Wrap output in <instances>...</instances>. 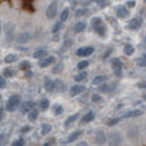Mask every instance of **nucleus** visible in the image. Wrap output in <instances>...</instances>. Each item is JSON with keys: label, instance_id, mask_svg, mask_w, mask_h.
Wrapping results in <instances>:
<instances>
[{"label": "nucleus", "instance_id": "39", "mask_svg": "<svg viewBox=\"0 0 146 146\" xmlns=\"http://www.w3.org/2000/svg\"><path fill=\"white\" fill-rule=\"evenodd\" d=\"M12 146H25V140H23L22 138L15 139L13 143H12Z\"/></svg>", "mask_w": 146, "mask_h": 146}, {"label": "nucleus", "instance_id": "31", "mask_svg": "<svg viewBox=\"0 0 146 146\" xmlns=\"http://www.w3.org/2000/svg\"><path fill=\"white\" fill-rule=\"evenodd\" d=\"M135 62L139 68H145L146 67V58L145 57H137L135 60Z\"/></svg>", "mask_w": 146, "mask_h": 146}, {"label": "nucleus", "instance_id": "22", "mask_svg": "<svg viewBox=\"0 0 146 146\" xmlns=\"http://www.w3.org/2000/svg\"><path fill=\"white\" fill-rule=\"evenodd\" d=\"M14 75H15V70L13 68H5L3 70V76L4 77L9 78V77H13Z\"/></svg>", "mask_w": 146, "mask_h": 146}, {"label": "nucleus", "instance_id": "41", "mask_svg": "<svg viewBox=\"0 0 146 146\" xmlns=\"http://www.w3.org/2000/svg\"><path fill=\"white\" fill-rule=\"evenodd\" d=\"M119 120H120V118H112V119H110V120H109L108 125H109V126L116 125V124H118V123H119Z\"/></svg>", "mask_w": 146, "mask_h": 146}, {"label": "nucleus", "instance_id": "11", "mask_svg": "<svg viewBox=\"0 0 146 146\" xmlns=\"http://www.w3.org/2000/svg\"><path fill=\"white\" fill-rule=\"evenodd\" d=\"M139 27H140V21L138 19L130 20V22L127 23V26H126V28L130 29V31H137V29H139Z\"/></svg>", "mask_w": 146, "mask_h": 146}, {"label": "nucleus", "instance_id": "50", "mask_svg": "<svg viewBox=\"0 0 146 146\" xmlns=\"http://www.w3.org/2000/svg\"><path fill=\"white\" fill-rule=\"evenodd\" d=\"M76 146H89V144L87 141H78L76 144Z\"/></svg>", "mask_w": 146, "mask_h": 146}, {"label": "nucleus", "instance_id": "40", "mask_svg": "<svg viewBox=\"0 0 146 146\" xmlns=\"http://www.w3.org/2000/svg\"><path fill=\"white\" fill-rule=\"evenodd\" d=\"M87 8H80V9H77L76 12H75V15L76 17H82V15H84V14H87Z\"/></svg>", "mask_w": 146, "mask_h": 146}, {"label": "nucleus", "instance_id": "7", "mask_svg": "<svg viewBox=\"0 0 146 146\" xmlns=\"http://www.w3.org/2000/svg\"><path fill=\"white\" fill-rule=\"evenodd\" d=\"M94 53V48L92 47H81L76 50V55L80 57H86L90 56Z\"/></svg>", "mask_w": 146, "mask_h": 146}, {"label": "nucleus", "instance_id": "43", "mask_svg": "<svg viewBox=\"0 0 146 146\" xmlns=\"http://www.w3.org/2000/svg\"><path fill=\"white\" fill-rule=\"evenodd\" d=\"M6 87V80H5V77L1 75V77H0V88H5Z\"/></svg>", "mask_w": 146, "mask_h": 146}, {"label": "nucleus", "instance_id": "21", "mask_svg": "<svg viewBox=\"0 0 146 146\" xmlns=\"http://www.w3.org/2000/svg\"><path fill=\"white\" fill-rule=\"evenodd\" d=\"M38 115H39V110H36V109H32V110L28 112L27 115V118L29 121H35L36 118H38Z\"/></svg>", "mask_w": 146, "mask_h": 146}, {"label": "nucleus", "instance_id": "12", "mask_svg": "<svg viewBox=\"0 0 146 146\" xmlns=\"http://www.w3.org/2000/svg\"><path fill=\"white\" fill-rule=\"evenodd\" d=\"M29 38H31L29 33H27V32L21 33V34L18 36V38H17V42H18L19 44H23V43H26V42L29 41Z\"/></svg>", "mask_w": 146, "mask_h": 146}, {"label": "nucleus", "instance_id": "42", "mask_svg": "<svg viewBox=\"0 0 146 146\" xmlns=\"http://www.w3.org/2000/svg\"><path fill=\"white\" fill-rule=\"evenodd\" d=\"M61 27H62V21H60V22H57L56 25L54 26V28H53V33H56V32H58L60 29H61Z\"/></svg>", "mask_w": 146, "mask_h": 146}, {"label": "nucleus", "instance_id": "8", "mask_svg": "<svg viewBox=\"0 0 146 146\" xmlns=\"http://www.w3.org/2000/svg\"><path fill=\"white\" fill-rule=\"evenodd\" d=\"M84 90H86V87H84V86H81V84H76V86H72V87L70 88L69 94H70L71 97H75V96H78L80 94H82Z\"/></svg>", "mask_w": 146, "mask_h": 146}, {"label": "nucleus", "instance_id": "1", "mask_svg": "<svg viewBox=\"0 0 146 146\" xmlns=\"http://www.w3.org/2000/svg\"><path fill=\"white\" fill-rule=\"evenodd\" d=\"M20 103H21V97L19 95H12L6 103V110L9 112H14L19 108Z\"/></svg>", "mask_w": 146, "mask_h": 146}, {"label": "nucleus", "instance_id": "3", "mask_svg": "<svg viewBox=\"0 0 146 146\" xmlns=\"http://www.w3.org/2000/svg\"><path fill=\"white\" fill-rule=\"evenodd\" d=\"M14 31H15V28H14L13 23H11V22L5 23V26H4V33H5L6 41L8 43L12 42V41H13V39H14Z\"/></svg>", "mask_w": 146, "mask_h": 146}, {"label": "nucleus", "instance_id": "46", "mask_svg": "<svg viewBox=\"0 0 146 146\" xmlns=\"http://www.w3.org/2000/svg\"><path fill=\"white\" fill-rule=\"evenodd\" d=\"M111 52H112V48H109V49L103 54V58L105 60L106 57H109V55H110V53H111Z\"/></svg>", "mask_w": 146, "mask_h": 146}, {"label": "nucleus", "instance_id": "20", "mask_svg": "<svg viewBox=\"0 0 146 146\" xmlns=\"http://www.w3.org/2000/svg\"><path fill=\"white\" fill-rule=\"evenodd\" d=\"M77 118H78V112H77V113H74V115H71V116H69V117L66 119V121H64V126L67 127V126L71 125L72 123H74V121L77 120Z\"/></svg>", "mask_w": 146, "mask_h": 146}, {"label": "nucleus", "instance_id": "48", "mask_svg": "<svg viewBox=\"0 0 146 146\" xmlns=\"http://www.w3.org/2000/svg\"><path fill=\"white\" fill-rule=\"evenodd\" d=\"M126 5L129 7H135L136 6V1H133V0H129V1L126 3Z\"/></svg>", "mask_w": 146, "mask_h": 146}, {"label": "nucleus", "instance_id": "47", "mask_svg": "<svg viewBox=\"0 0 146 146\" xmlns=\"http://www.w3.org/2000/svg\"><path fill=\"white\" fill-rule=\"evenodd\" d=\"M101 86H102V84H101ZM98 90H100V91H108V90H109L108 84H104V83H103V86H102V87H100V88H98Z\"/></svg>", "mask_w": 146, "mask_h": 146}, {"label": "nucleus", "instance_id": "15", "mask_svg": "<svg viewBox=\"0 0 146 146\" xmlns=\"http://www.w3.org/2000/svg\"><path fill=\"white\" fill-rule=\"evenodd\" d=\"M143 115V111L141 110H138V109H136V110H131L129 112H126L123 117L124 118H135V117H139Z\"/></svg>", "mask_w": 146, "mask_h": 146}, {"label": "nucleus", "instance_id": "23", "mask_svg": "<svg viewBox=\"0 0 146 146\" xmlns=\"http://www.w3.org/2000/svg\"><path fill=\"white\" fill-rule=\"evenodd\" d=\"M49 108V100H47V98H42L39 103V109L41 111H46L47 109Z\"/></svg>", "mask_w": 146, "mask_h": 146}, {"label": "nucleus", "instance_id": "4", "mask_svg": "<svg viewBox=\"0 0 146 146\" xmlns=\"http://www.w3.org/2000/svg\"><path fill=\"white\" fill-rule=\"evenodd\" d=\"M112 69H113V72L117 77H120L123 75V62H121L118 57H115L112 60Z\"/></svg>", "mask_w": 146, "mask_h": 146}, {"label": "nucleus", "instance_id": "2", "mask_svg": "<svg viewBox=\"0 0 146 146\" xmlns=\"http://www.w3.org/2000/svg\"><path fill=\"white\" fill-rule=\"evenodd\" d=\"M121 141H123V138H121L120 133L118 131H112L109 135V138H108L109 146H120Z\"/></svg>", "mask_w": 146, "mask_h": 146}, {"label": "nucleus", "instance_id": "18", "mask_svg": "<svg viewBox=\"0 0 146 146\" xmlns=\"http://www.w3.org/2000/svg\"><path fill=\"white\" fill-rule=\"evenodd\" d=\"M95 117H96L95 112H92V111H89V112H87L86 115H84V117L82 118V123H83V124L90 123V121H92V120L95 119Z\"/></svg>", "mask_w": 146, "mask_h": 146}, {"label": "nucleus", "instance_id": "45", "mask_svg": "<svg viewBox=\"0 0 146 146\" xmlns=\"http://www.w3.org/2000/svg\"><path fill=\"white\" fill-rule=\"evenodd\" d=\"M28 131H31V126H22L20 129V132H22V133H26Z\"/></svg>", "mask_w": 146, "mask_h": 146}, {"label": "nucleus", "instance_id": "13", "mask_svg": "<svg viewBox=\"0 0 146 146\" xmlns=\"http://www.w3.org/2000/svg\"><path fill=\"white\" fill-rule=\"evenodd\" d=\"M55 82L53 80H50L49 77H46L44 78V89L47 91H53L55 89Z\"/></svg>", "mask_w": 146, "mask_h": 146}, {"label": "nucleus", "instance_id": "26", "mask_svg": "<svg viewBox=\"0 0 146 146\" xmlns=\"http://www.w3.org/2000/svg\"><path fill=\"white\" fill-rule=\"evenodd\" d=\"M95 28V32L98 34L100 36H104L105 35V33H106V29H105V26L103 25V23H101V25H98V26H96V27H94Z\"/></svg>", "mask_w": 146, "mask_h": 146}, {"label": "nucleus", "instance_id": "25", "mask_svg": "<svg viewBox=\"0 0 146 146\" xmlns=\"http://www.w3.org/2000/svg\"><path fill=\"white\" fill-rule=\"evenodd\" d=\"M63 111H64V109H63V106L61 105V104H55V105L53 106V112H54V115H55V116H60V115H62V113H63Z\"/></svg>", "mask_w": 146, "mask_h": 146}, {"label": "nucleus", "instance_id": "51", "mask_svg": "<svg viewBox=\"0 0 146 146\" xmlns=\"http://www.w3.org/2000/svg\"><path fill=\"white\" fill-rule=\"evenodd\" d=\"M26 77H32V71H26Z\"/></svg>", "mask_w": 146, "mask_h": 146}, {"label": "nucleus", "instance_id": "17", "mask_svg": "<svg viewBox=\"0 0 146 146\" xmlns=\"http://www.w3.org/2000/svg\"><path fill=\"white\" fill-rule=\"evenodd\" d=\"M106 80H108L106 76H104V75H98V76H96V77L92 80L91 84H92V86H101V84H103Z\"/></svg>", "mask_w": 146, "mask_h": 146}, {"label": "nucleus", "instance_id": "19", "mask_svg": "<svg viewBox=\"0 0 146 146\" xmlns=\"http://www.w3.org/2000/svg\"><path fill=\"white\" fill-rule=\"evenodd\" d=\"M87 28V25L84 22L80 21V22H76L75 23V26H74V32L75 33H82L84 29Z\"/></svg>", "mask_w": 146, "mask_h": 146}, {"label": "nucleus", "instance_id": "36", "mask_svg": "<svg viewBox=\"0 0 146 146\" xmlns=\"http://www.w3.org/2000/svg\"><path fill=\"white\" fill-rule=\"evenodd\" d=\"M138 129L137 127H131L130 130H129V132H127V135H129V137L130 138H133V137H137L138 136Z\"/></svg>", "mask_w": 146, "mask_h": 146}, {"label": "nucleus", "instance_id": "52", "mask_svg": "<svg viewBox=\"0 0 146 146\" xmlns=\"http://www.w3.org/2000/svg\"><path fill=\"white\" fill-rule=\"evenodd\" d=\"M144 98H145V101H146V95H145V96H144Z\"/></svg>", "mask_w": 146, "mask_h": 146}, {"label": "nucleus", "instance_id": "34", "mask_svg": "<svg viewBox=\"0 0 146 146\" xmlns=\"http://www.w3.org/2000/svg\"><path fill=\"white\" fill-rule=\"evenodd\" d=\"M63 68H64L63 63H62V62H60L58 64H56V66L53 68V72H54V74H58V72H61V71L63 70Z\"/></svg>", "mask_w": 146, "mask_h": 146}, {"label": "nucleus", "instance_id": "54", "mask_svg": "<svg viewBox=\"0 0 146 146\" xmlns=\"http://www.w3.org/2000/svg\"><path fill=\"white\" fill-rule=\"evenodd\" d=\"M145 42H146V36H145Z\"/></svg>", "mask_w": 146, "mask_h": 146}, {"label": "nucleus", "instance_id": "6", "mask_svg": "<svg viewBox=\"0 0 146 146\" xmlns=\"http://www.w3.org/2000/svg\"><path fill=\"white\" fill-rule=\"evenodd\" d=\"M94 141H95V144H96L97 146H102V145H104L105 141H108L104 131H102V130H97L96 133H95Z\"/></svg>", "mask_w": 146, "mask_h": 146}, {"label": "nucleus", "instance_id": "32", "mask_svg": "<svg viewBox=\"0 0 146 146\" xmlns=\"http://www.w3.org/2000/svg\"><path fill=\"white\" fill-rule=\"evenodd\" d=\"M69 14H70V9H69L68 7H67V8H64V9L62 11V13H61V17H60L61 21H62V22H64V21L68 19Z\"/></svg>", "mask_w": 146, "mask_h": 146}, {"label": "nucleus", "instance_id": "55", "mask_svg": "<svg viewBox=\"0 0 146 146\" xmlns=\"http://www.w3.org/2000/svg\"><path fill=\"white\" fill-rule=\"evenodd\" d=\"M144 1H145V3H146V0H144Z\"/></svg>", "mask_w": 146, "mask_h": 146}, {"label": "nucleus", "instance_id": "16", "mask_svg": "<svg viewBox=\"0 0 146 146\" xmlns=\"http://www.w3.org/2000/svg\"><path fill=\"white\" fill-rule=\"evenodd\" d=\"M82 135V132L81 131H74V132H71L70 135L68 136V139H67V143H74L75 140H77Z\"/></svg>", "mask_w": 146, "mask_h": 146}, {"label": "nucleus", "instance_id": "10", "mask_svg": "<svg viewBox=\"0 0 146 146\" xmlns=\"http://www.w3.org/2000/svg\"><path fill=\"white\" fill-rule=\"evenodd\" d=\"M33 108H34V102H32V101H27V102H25V103H22V104H21V106H20V111H21V113H28Z\"/></svg>", "mask_w": 146, "mask_h": 146}, {"label": "nucleus", "instance_id": "30", "mask_svg": "<svg viewBox=\"0 0 146 146\" xmlns=\"http://www.w3.org/2000/svg\"><path fill=\"white\" fill-rule=\"evenodd\" d=\"M88 77V72L87 71H82V72H80L78 75H76L75 77H74V80L76 81V82H82V81H84Z\"/></svg>", "mask_w": 146, "mask_h": 146}, {"label": "nucleus", "instance_id": "27", "mask_svg": "<svg viewBox=\"0 0 146 146\" xmlns=\"http://www.w3.org/2000/svg\"><path fill=\"white\" fill-rule=\"evenodd\" d=\"M4 61L6 63H13L15 61H18V55L17 54H8L7 56H5Z\"/></svg>", "mask_w": 146, "mask_h": 146}, {"label": "nucleus", "instance_id": "53", "mask_svg": "<svg viewBox=\"0 0 146 146\" xmlns=\"http://www.w3.org/2000/svg\"><path fill=\"white\" fill-rule=\"evenodd\" d=\"M144 57H145V58H146V54H145V55H144Z\"/></svg>", "mask_w": 146, "mask_h": 146}, {"label": "nucleus", "instance_id": "35", "mask_svg": "<svg viewBox=\"0 0 146 146\" xmlns=\"http://www.w3.org/2000/svg\"><path fill=\"white\" fill-rule=\"evenodd\" d=\"M91 101L94 103H101L103 101V97L100 95V94H94L92 97H91Z\"/></svg>", "mask_w": 146, "mask_h": 146}, {"label": "nucleus", "instance_id": "38", "mask_svg": "<svg viewBox=\"0 0 146 146\" xmlns=\"http://www.w3.org/2000/svg\"><path fill=\"white\" fill-rule=\"evenodd\" d=\"M20 69L21 70H27L31 68V63L28 62V61H21V63H20Z\"/></svg>", "mask_w": 146, "mask_h": 146}, {"label": "nucleus", "instance_id": "24", "mask_svg": "<svg viewBox=\"0 0 146 146\" xmlns=\"http://www.w3.org/2000/svg\"><path fill=\"white\" fill-rule=\"evenodd\" d=\"M133 53H135V47L130 43H126L124 46V54L127 56H131V55H133Z\"/></svg>", "mask_w": 146, "mask_h": 146}, {"label": "nucleus", "instance_id": "28", "mask_svg": "<svg viewBox=\"0 0 146 146\" xmlns=\"http://www.w3.org/2000/svg\"><path fill=\"white\" fill-rule=\"evenodd\" d=\"M50 131H52V125L50 124H42V126H41V135L42 136H47Z\"/></svg>", "mask_w": 146, "mask_h": 146}, {"label": "nucleus", "instance_id": "14", "mask_svg": "<svg viewBox=\"0 0 146 146\" xmlns=\"http://www.w3.org/2000/svg\"><path fill=\"white\" fill-rule=\"evenodd\" d=\"M116 13H117V17H118V18L124 19V18H126V17L129 15V11H127L126 7H124V6H119V7L117 8V11H116Z\"/></svg>", "mask_w": 146, "mask_h": 146}, {"label": "nucleus", "instance_id": "44", "mask_svg": "<svg viewBox=\"0 0 146 146\" xmlns=\"http://www.w3.org/2000/svg\"><path fill=\"white\" fill-rule=\"evenodd\" d=\"M137 86L141 89H146V81H143V82H138L137 83Z\"/></svg>", "mask_w": 146, "mask_h": 146}, {"label": "nucleus", "instance_id": "33", "mask_svg": "<svg viewBox=\"0 0 146 146\" xmlns=\"http://www.w3.org/2000/svg\"><path fill=\"white\" fill-rule=\"evenodd\" d=\"M88 66H89V61L84 60V61H81V62L77 63V69L78 70H84L86 68H88Z\"/></svg>", "mask_w": 146, "mask_h": 146}, {"label": "nucleus", "instance_id": "5", "mask_svg": "<svg viewBox=\"0 0 146 146\" xmlns=\"http://www.w3.org/2000/svg\"><path fill=\"white\" fill-rule=\"evenodd\" d=\"M57 14V1L54 0L49 4V6L47 7V11H46V17L48 19H54Z\"/></svg>", "mask_w": 146, "mask_h": 146}, {"label": "nucleus", "instance_id": "29", "mask_svg": "<svg viewBox=\"0 0 146 146\" xmlns=\"http://www.w3.org/2000/svg\"><path fill=\"white\" fill-rule=\"evenodd\" d=\"M46 55H47V52L44 49H38V50H35L33 53V57L34 58H41V57H43Z\"/></svg>", "mask_w": 146, "mask_h": 146}, {"label": "nucleus", "instance_id": "9", "mask_svg": "<svg viewBox=\"0 0 146 146\" xmlns=\"http://www.w3.org/2000/svg\"><path fill=\"white\" fill-rule=\"evenodd\" d=\"M54 62H55V57H54V56H52V55L46 56L43 60L40 61V67H41V68H47V67L52 66Z\"/></svg>", "mask_w": 146, "mask_h": 146}, {"label": "nucleus", "instance_id": "49", "mask_svg": "<svg viewBox=\"0 0 146 146\" xmlns=\"http://www.w3.org/2000/svg\"><path fill=\"white\" fill-rule=\"evenodd\" d=\"M54 141H55V138H52V139H50V141H48V143L43 144L42 146H52V145L54 144Z\"/></svg>", "mask_w": 146, "mask_h": 146}, {"label": "nucleus", "instance_id": "37", "mask_svg": "<svg viewBox=\"0 0 146 146\" xmlns=\"http://www.w3.org/2000/svg\"><path fill=\"white\" fill-rule=\"evenodd\" d=\"M101 23H102V19H101L100 17H94V18L91 19V25H92L94 27L101 25Z\"/></svg>", "mask_w": 146, "mask_h": 146}]
</instances>
